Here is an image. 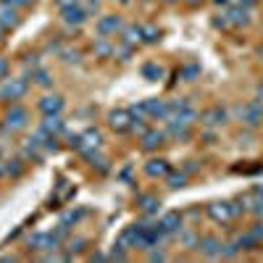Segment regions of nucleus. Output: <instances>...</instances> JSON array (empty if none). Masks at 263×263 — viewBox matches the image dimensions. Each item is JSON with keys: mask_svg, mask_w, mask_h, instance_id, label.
Here are the masks:
<instances>
[{"mask_svg": "<svg viewBox=\"0 0 263 263\" xmlns=\"http://www.w3.org/2000/svg\"><path fill=\"white\" fill-rule=\"evenodd\" d=\"M6 74H8V61L0 58V79H6Z\"/></svg>", "mask_w": 263, "mask_h": 263, "instance_id": "72a5a7b5", "label": "nucleus"}, {"mask_svg": "<svg viewBox=\"0 0 263 263\" xmlns=\"http://www.w3.org/2000/svg\"><path fill=\"white\" fill-rule=\"evenodd\" d=\"M108 258H111V260H126V253H121V250H116V248H114Z\"/></svg>", "mask_w": 263, "mask_h": 263, "instance_id": "473e14b6", "label": "nucleus"}, {"mask_svg": "<svg viewBox=\"0 0 263 263\" xmlns=\"http://www.w3.org/2000/svg\"><path fill=\"white\" fill-rule=\"evenodd\" d=\"M239 114V121H242L245 126H258L263 121V103L260 100H250V103H242L237 108Z\"/></svg>", "mask_w": 263, "mask_h": 263, "instance_id": "39448f33", "label": "nucleus"}, {"mask_svg": "<svg viewBox=\"0 0 263 263\" xmlns=\"http://www.w3.org/2000/svg\"><path fill=\"white\" fill-rule=\"evenodd\" d=\"M100 142H103V135H100L98 129H84L82 135H74L71 137V147H77L82 156H84V153H90V150H98Z\"/></svg>", "mask_w": 263, "mask_h": 263, "instance_id": "f03ea898", "label": "nucleus"}, {"mask_svg": "<svg viewBox=\"0 0 263 263\" xmlns=\"http://www.w3.org/2000/svg\"><path fill=\"white\" fill-rule=\"evenodd\" d=\"M63 232L66 229H58V232H50V234H32L29 237V248L32 250H58Z\"/></svg>", "mask_w": 263, "mask_h": 263, "instance_id": "0eeeda50", "label": "nucleus"}, {"mask_svg": "<svg viewBox=\"0 0 263 263\" xmlns=\"http://www.w3.org/2000/svg\"><path fill=\"white\" fill-rule=\"evenodd\" d=\"M258 98H260V100H263V82H260V84H258Z\"/></svg>", "mask_w": 263, "mask_h": 263, "instance_id": "ea45409f", "label": "nucleus"}, {"mask_svg": "<svg viewBox=\"0 0 263 263\" xmlns=\"http://www.w3.org/2000/svg\"><path fill=\"white\" fill-rule=\"evenodd\" d=\"M216 3H218V6H232L234 0H216Z\"/></svg>", "mask_w": 263, "mask_h": 263, "instance_id": "58836bf2", "label": "nucleus"}, {"mask_svg": "<svg viewBox=\"0 0 263 263\" xmlns=\"http://www.w3.org/2000/svg\"><path fill=\"white\" fill-rule=\"evenodd\" d=\"M156 40H161V29L145 24V27H142V42H156Z\"/></svg>", "mask_w": 263, "mask_h": 263, "instance_id": "bb28decb", "label": "nucleus"}, {"mask_svg": "<svg viewBox=\"0 0 263 263\" xmlns=\"http://www.w3.org/2000/svg\"><path fill=\"white\" fill-rule=\"evenodd\" d=\"M108 121H111V126L116 132H129L132 129V114L129 111H114L111 116H108Z\"/></svg>", "mask_w": 263, "mask_h": 263, "instance_id": "a211bd4d", "label": "nucleus"}, {"mask_svg": "<svg viewBox=\"0 0 263 263\" xmlns=\"http://www.w3.org/2000/svg\"><path fill=\"white\" fill-rule=\"evenodd\" d=\"M195 119H197V111H195L187 100H171V103H168L166 121H168L171 126H187V129H192Z\"/></svg>", "mask_w": 263, "mask_h": 263, "instance_id": "f257e3e1", "label": "nucleus"}, {"mask_svg": "<svg viewBox=\"0 0 263 263\" xmlns=\"http://www.w3.org/2000/svg\"><path fill=\"white\" fill-rule=\"evenodd\" d=\"M21 171H24V161H8L6 163V174H8V177H21Z\"/></svg>", "mask_w": 263, "mask_h": 263, "instance_id": "c85d7f7f", "label": "nucleus"}, {"mask_svg": "<svg viewBox=\"0 0 263 263\" xmlns=\"http://www.w3.org/2000/svg\"><path fill=\"white\" fill-rule=\"evenodd\" d=\"M61 16H63V21L69 27H82L87 18H90V13H87V8L82 6V3H71V6H66V8H61Z\"/></svg>", "mask_w": 263, "mask_h": 263, "instance_id": "1a4fd4ad", "label": "nucleus"}, {"mask_svg": "<svg viewBox=\"0 0 263 263\" xmlns=\"http://www.w3.org/2000/svg\"><path fill=\"white\" fill-rule=\"evenodd\" d=\"M61 55H63V61H66V63H71V61H74V63H79V58H82V53H79V50H71V48L61 50Z\"/></svg>", "mask_w": 263, "mask_h": 263, "instance_id": "c756f323", "label": "nucleus"}, {"mask_svg": "<svg viewBox=\"0 0 263 263\" xmlns=\"http://www.w3.org/2000/svg\"><path fill=\"white\" fill-rule=\"evenodd\" d=\"M63 129H66V126H63V121H61V114L45 116V119H42V126H40V132H45V135H53V137H58Z\"/></svg>", "mask_w": 263, "mask_h": 263, "instance_id": "f3484780", "label": "nucleus"}, {"mask_svg": "<svg viewBox=\"0 0 263 263\" xmlns=\"http://www.w3.org/2000/svg\"><path fill=\"white\" fill-rule=\"evenodd\" d=\"M140 105H142V111H145L147 119H166V114H168V103H163L158 98H147Z\"/></svg>", "mask_w": 263, "mask_h": 263, "instance_id": "9b49d317", "label": "nucleus"}, {"mask_svg": "<svg viewBox=\"0 0 263 263\" xmlns=\"http://www.w3.org/2000/svg\"><path fill=\"white\" fill-rule=\"evenodd\" d=\"M166 142V132H158V129H145L142 132V147L145 150H156Z\"/></svg>", "mask_w": 263, "mask_h": 263, "instance_id": "2eb2a0df", "label": "nucleus"}, {"mask_svg": "<svg viewBox=\"0 0 263 263\" xmlns=\"http://www.w3.org/2000/svg\"><path fill=\"white\" fill-rule=\"evenodd\" d=\"M250 232H253V234H255L258 239H263V224H255V227H253Z\"/></svg>", "mask_w": 263, "mask_h": 263, "instance_id": "c9c22d12", "label": "nucleus"}, {"mask_svg": "<svg viewBox=\"0 0 263 263\" xmlns=\"http://www.w3.org/2000/svg\"><path fill=\"white\" fill-rule=\"evenodd\" d=\"M32 79L40 84V87H50L53 84V77L45 71V69H34V74H32Z\"/></svg>", "mask_w": 263, "mask_h": 263, "instance_id": "a878e982", "label": "nucleus"}, {"mask_svg": "<svg viewBox=\"0 0 263 263\" xmlns=\"http://www.w3.org/2000/svg\"><path fill=\"white\" fill-rule=\"evenodd\" d=\"M239 3H242V6H248V8H253V6H255V0H239Z\"/></svg>", "mask_w": 263, "mask_h": 263, "instance_id": "4c0bfd02", "label": "nucleus"}, {"mask_svg": "<svg viewBox=\"0 0 263 263\" xmlns=\"http://www.w3.org/2000/svg\"><path fill=\"white\" fill-rule=\"evenodd\" d=\"M224 121H227V111H224L221 105H213V108H208V111L203 114V124H205L208 129L224 126Z\"/></svg>", "mask_w": 263, "mask_h": 263, "instance_id": "ddd939ff", "label": "nucleus"}, {"mask_svg": "<svg viewBox=\"0 0 263 263\" xmlns=\"http://www.w3.org/2000/svg\"><path fill=\"white\" fill-rule=\"evenodd\" d=\"M197 250H200L205 258H221L224 242L216 239V237H203V239H197Z\"/></svg>", "mask_w": 263, "mask_h": 263, "instance_id": "f8f14e48", "label": "nucleus"}, {"mask_svg": "<svg viewBox=\"0 0 263 263\" xmlns=\"http://www.w3.org/2000/svg\"><path fill=\"white\" fill-rule=\"evenodd\" d=\"M27 79L24 77H16V79H6L3 87H0V100H8V103H16L27 95Z\"/></svg>", "mask_w": 263, "mask_h": 263, "instance_id": "7ed1b4c3", "label": "nucleus"}, {"mask_svg": "<svg viewBox=\"0 0 263 263\" xmlns=\"http://www.w3.org/2000/svg\"><path fill=\"white\" fill-rule=\"evenodd\" d=\"M18 21H21L18 8L0 6V27H3V29H13V27H18Z\"/></svg>", "mask_w": 263, "mask_h": 263, "instance_id": "dca6fc26", "label": "nucleus"}, {"mask_svg": "<svg viewBox=\"0 0 263 263\" xmlns=\"http://www.w3.org/2000/svg\"><path fill=\"white\" fill-rule=\"evenodd\" d=\"M79 3L87 8V13H92V11H98V8H100V3H103V0H79Z\"/></svg>", "mask_w": 263, "mask_h": 263, "instance_id": "7c9ffc66", "label": "nucleus"}, {"mask_svg": "<svg viewBox=\"0 0 263 263\" xmlns=\"http://www.w3.org/2000/svg\"><path fill=\"white\" fill-rule=\"evenodd\" d=\"M119 3H129V0H119Z\"/></svg>", "mask_w": 263, "mask_h": 263, "instance_id": "37998d69", "label": "nucleus"}, {"mask_svg": "<svg viewBox=\"0 0 263 263\" xmlns=\"http://www.w3.org/2000/svg\"><path fill=\"white\" fill-rule=\"evenodd\" d=\"M121 37H124V42H126V45H132V48H135V45H140V42H142V27H126V29H121Z\"/></svg>", "mask_w": 263, "mask_h": 263, "instance_id": "4be33fe9", "label": "nucleus"}, {"mask_svg": "<svg viewBox=\"0 0 263 263\" xmlns=\"http://www.w3.org/2000/svg\"><path fill=\"white\" fill-rule=\"evenodd\" d=\"M184 184H187V174H182V171H179V174H171V171H168V187H171V190H179V187H184Z\"/></svg>", "mask_w": 263, "mask_h": 263, "instance_id": "cd10ccee", "label": "nucleus"}, {"mask_svg": "<svg viewBox=\"0 0 263 263\" xmlns=\"http://www.w3.org/2000/svg\"><path fill=\"white\" fill-rule=\"evenodd\" d=\"M224 18L229 27H248L250 24V8L242 3H232V6H227Z\"/></svg>", "mask_w": 263, "mask_h": 263, "instance_id": "6e6552de", "label": "nucleus"}, {"mask_svg": "<svg viewBox=\"0 0 263 263\" xmlns=\"http://www.w3.org/2000/svg\"><path fill=\"white\" fill-rule=\"evenodd\" d=\"M161 229H163L166 234H174V232H179V229H182V216H179L177 211L166 213V216L161 218Z\"/></svg>", "mask_w": 263, "mask_h": 263, "instance_id": "6ab92c4d", "label": "nucleus"}, {"mask_svg": "<svg viewBox=\"0 0 263 263\" xmlns=\"http://www.w3.org/2000/svg\"><path fill=\"white\" fill-rule=\"evenodd\" d=\"M145 171L150 174V177H168L171 166H168V161H163V158H153V161L145 166Z\"/></svg>", "mask_w": 263, "mask_h": 263, "instance_id": "aec40b11", "label": "nucleus"}, {"mask_svg": "<svg viewBox=\"0 0 263 263\" xmlns=\"http://www.w3.org/2000/svg\"><path fill=\"white\" fill-rule=\"evenodd\" d=\"M121 29H124L121 16H103V18L98 21V34H100V37H116Z\"/></svg>", "mask_w": 263, "mask_h": 263, "instance_id": "9d476101", "label": "nucleus"}, {"mask_svg": "<svg viewBox=\"0 0 263 263\" xmlns=\"http://www.w3.org/2000/svg\"><path fill=\"white\" fill-rule=\"evenodd\" d=\"M239 213H242V208L234 205V203H211L208 205V216L213 218V221H218V224L232 221V218L239 216Z\"/></svg>", "mask_w": 263, "mask_h": 263, "instance_id": "423d86ee", "label": "nucleus"}, {"mask_svg": "<svg viewBox=\"0 0 263 263\" xmlns=\"http://www.w3.org/2000/svg\"><path fill=\"white\" fill-rule=\"evenodd\" d=\"M3 174H6V163H0V177H3Z\"/></svg>", "mask_w": 263, "mask_h": 263, "instance_id": "a19ab883", "label": "nucleus"}, {"mask_svg": "<svg viewBox=\"0 0 263 263\" xmlns=\"http://www.w3.org/2000/svg\"><path fill=\"white\" fill-rule=\"evenodd\" d=\"M37 108L45 116H53V114H61L63 111V98L61 95H45L40 103H37Z\"/></svg>", "mask_w": 263, "mask_h": 263, "instance_id": "4468645a", "label": "nucleus"}, {"mask_svg": "<svg viewBox=\"0 0 263 263\" xmlns=\"http://www.w3.org/2000/svg\"><path fill=\"white\" fill-rule=\"evenodd\" d=\"M166 3H177V0H166Z\"/></svg>", "mask_w": 263, "mask_h": 263, "instance_id": "79ce46f5", "label": "nucleus"}, {"mask_svg": "<svg viewBox=\"0 0 263 263\" xmlns=\"http://www.w3.org/2000/svg\"><path fill=\"white\" fill-rule=\"evenodd\" d=\"M3 6H11V8H24V6H29L32 0H0Z\"/></svg>", "mask_w": 263, "mask_h": 263, "instance_id": "2f4dec72", "label": "nucleus"}, {"mask_svg": "<svg viewBox=\"0 0 263 263\" xmlns=\"http://www.w3.org/2000/svg\"><path fill=\"white\" fill-rule=\"evenodd\" d=\"M140 211L145 213V216H153V213H158V208H161V200L156 195H140Z\"/></svg>", "mask_w": 263, "mask_h": 263, "instance_id": "412c9836", "label": "nucleus"}, {"mask_svg": "<svg viewBox=\"0 0 263 263\" xmlns=\"http://www.w3.org/2000/svg\"><path fill=\"white\" fill-rule=\"evenodd\" d=\"M163 258H166L163 253H150V260H163Z\"/></svg>", "mask_w": 263, "mask_h": 263, "instance_id": "e433bc0d", "label": "nucleus"}, {"mask_svg": "<svg viewBox=\"0 0 263 263\" xmlns=\"http://www.w3.org/2000/svg\"><path fill=\"white\" fill-rule=\"evenodd\" d=\"M142 77H145L147 82H158V79L163 77V66H161V63H156V61L145 63V66H142Z\"/></svg>", "mask_w": 263, "mask_h": 263, "instance_id": "5701e85b", "label": "nucleus"}, {"mask_svg": "<svg viewBox=\"0 0 263 263\" xmlns=\"http://www.w3.org/2000/svg\"><path fill=\"white\" fill-rule=\"evenodd\" d=\"M95 53H98V55H103V58L116 55V45L111 42V37H100V40H95Z\"/></svg>", "mask_w": 263, "mask_h": 263, "instance_id": "b1692460", "label": "nucleus"}, {"mask_svg": "<svg viewBox=\"0 0 263 263\" xmlns=\"http://www.w3.org/2000/svg\"><path fill=\"white\" fill-rule=\"evenodd\" d=\"M27 121H29V114H27V108H21V105H11L8 111H6V119H3V129L6 132H18V129H24L27 126Z\"/></svg>", "mask_w": 263, "mask_h": 263, "instance_id": "20e7f679", "label": "nucleus"}, {"mask_svg": "<svg viewBox=\"0 0 263 263\" xmlns=\"http://www.w3.org/2000/svg\"><path fill=\"white\" fill-rule=\"evenodd\" d=\"M53 3H55L58 8H66V6H71V3H79V0H53Z\"/></svg>", "mask_w": 263, "mask_h": 263, "instance_id": "f704fd0d", "label": "nucleus"}, {"mask_svg": "<svg viewBox=\"0 0 263 263\" xmlns=\"http://www.w3.org/2000/svg\"><path fill=\"white\" fill-rule=\"evenodd\" d=\"M260 55H263V50H260Z\"/></svg>", "mask_w": 263, "mask_h": 263, "instance_id": "c03bdc74", "label": "nucleus"}, {"mask_svg": "<svg viewBox=\"0 0 263 263\" xmlns=\"http://www.w3.org/2000/svg\"><path fill=\"white\" fill-rule=\"evenodd\" d=\"M248 200H250V211H255V213L263 218V187H255Z\"/></svg>", "mask_w": 263, "mask_h": 263, "instance_id": "393cba45", "label": "nucleus"}]
</instances>
